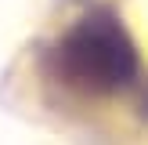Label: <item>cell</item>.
<instances>
[{
  "label": "cell",
  "instance_id": "obj_1",
  "mask_svg": "<svg viewBox=\"0 0 148 145\" xmlns=\"http://www.w3.org/2000/svg\"><path fill=\"white\" fill-rule=\"evenodd\" d=\"M62 72L87 91H112V87H123L134 80L137 51L116 18L98 14L65 36Z\"/></svg>",
  "mask_w": 148,
  "mask_h": 145
}]
</instances>
